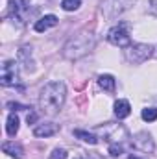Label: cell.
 <instances>
[{"instance_id": "obj_13", "label": "cell", "mask_w": 157, "mask_h": 159, "mask_svg": "<svg viewBox=\"0 0 157 159\" xmlns=\"http://www.w3.org/2000/svg\"><path fill=\"white\" fill-rule=\"evenodd\" d=\"M129 113H131V106H129L128 100H117L115 102V115H117V119H126V117H129Z\"/></svg>"}, {"instance_id": "obj_5", "label": "cell", "mask_w": 157, "mask_h": 159, "mask_svg": "<svg viewBox=\"0 0 157 159\" xmlns=\"http://www.w3.org/2000/svg\"><path fill=\"white\" fill-rule=\"evenodd\" d=\"M105 141H109V143H122L124 139H128V133H126V129L120 126V124H105V126H100L98 129H96Z\"/></svg>"}, {"instance_id": "obj_21", "label": "cell", "mask_w": 157, "mask_h": 159, "mask_svg": "<svg viewBox=\"0 0 157 159\" xmlns=\"http://www.w3.org/2000/svg\"><path fill=\"white\" fill-rule=\"evenodd\" d=\"M150 11H152L154 15H157V0H152V2H150Z\"/></svg>"}, {"instance_id": "obj_22", "label": "cell", "mask_w": 157, "mask_h": 159, "mask_svg": "<svg viewBox=\"0 0 157 159\" xmlns=\"http://www.w3.org/2000/svg\"><path fill=\"white\" fill-rule=\"evenodd\" d=\"M28 122H35V115H34V113L28 115Z\"/></svg>"}, {"instance_id": "obj_12", "label": "cell", "mask_w": 157, "mask_h": 159, "mask_svg": "<svg viewBox=\"0 0 157 159\" xmlns=\"http://www.w3.org/2000/svg\"><path fill=\"white\" fill-rule=\"evenodd\" d=\"M2 150H4V154H7V156H11V157H17V159L22 157V146L17 144L15 141H6V143L2 144Z\"/></svg>"}, {"instance_id": "obj_10", "label": "cell", "mask_w": 157, "mask_h": 159, "mask_svg": "<svg viewBox=\"0 0 157 159\" xmlns=\"http://www.w3.org/2000/svg\"><path fill=\"white\" fill-rule=\"evenodd\" d=\"M57 133V126L52 122H44V124H37L34 128V135L35 137H52Z\"/></svg>"}, {"instance_id": "obj_17", "label": "cell", "mask_w": 157, "mask_h": 159, "mask_svg": "<svg viewBox=\"0 0 157 159\" xmlns=\"http://www.w3.org/2000/svg\"><path fill=\"white\" fill-rule=\"evenodd\" d=\"M142 119L146 120V122H152V120L157 119V107H146V109H142Z\"/></svg>"}, {"instance_id": "obj_15", "label": "cell", "mask_w": 157, "mask_h": 159, "mask_svg": "<svg viewBox=\"0 0 157 159\" xmlns=\"http://www.w3.org/2000/svg\"><path fill=\"white\" fill-rule=\"evenodd\" d=\"M98 85L104 89V91H107V93H113L115 91V78L111 76V74H102L100 78H98Z\"/></svg>"}, {"instance_id": "obj_8", "label": "cell", "mask_w": 157, "mask_h": 159, "mask_svg": "<svg viewBox=\"0 0 157 159\" xmlns=\"http://www.w3.org/2000/svg\"><path fill=\"white\" fill-rule=\"evenodd\" d=\"M131 144L137 148V150H141V152H154V148H155V144H154V139H152V135L150 133H146V131H141V133H137L133 139H131Z\"/></svg>"}, {"instance_id": "obj_18", "label": "cell", "mask_w": 157, "mask_h": 159, "mask_svg": "<svg viewBox=\"0 0 157 159\" xmlns=\"http://www.w3.org/2000/svg\"><path fill=\"white\" fill-rule=\"evenodd\" d=\"M79 4H81V0H63L61 2V7L65 11H74V9L79 7Z\"/></svg>"}, {"instance_id": "obj_16", "label": "cell", "mask_w": 157, "mask_h": 159, "mask_svg": "<svg viewBox=\"0 0 157 159\" xmlns=\"http://www.w3.org/2000/svg\"><path fill=\"white\" fill-rule=\"evenodd\" d=\"M74 135H76L78 139H81L83 143H89V144H96V143H98V137H96L94 133H89V131H83V129H76Z\"/></svg>"}, {"instance_id": "obj_23", "label": "cell", "mask_w": 157, "mask_h": 159, "mask_svg": "<svg viewBox=\"0 0 157 159\" xmlns=\"http://www.w3.org/2000/svg\"><path fill=\"white\" fill-rule=\"evenodd\" d=\"M128 159H141V157H139V156H129Z\"/></svg>"}, {"instance_id": "obj_3", "label": "cell", "mask_w": 157, "mask_h": 159, "mask_svg": "<svg viewBox=\"0 0 157 159\" xmlns=\"http://www.w3.org/2000/svg\"><path fill=\"white\" fill-rule=\"evenodd\" d=\"M126 59L133 65H139V63H144L150 56H152V46L150 44H142V43H137V44H129L126 48Z\"/></svg>"}, {"instance_id": "obj_11", "label": "cell", "mask_w": 157, "mask_h": 159, "mask_svg": "<svg viewBox=\"0 0 157 159\" xmlns=\"http://www.w3.org/2000/svg\"><path fill=\"white\" fill-rule=\"evenodd\" d=\"M56 24H57V17L56 15H44V17H41L39 20L35 22L34 28H35V32L41 34V32H46L48 28H54Z\"/></svg>"}, {"instance_id": "obj_9", "label": "cell", "mask_w": 157, "mask_h": 159, "mask_svg": "<svg viewBox=\"0 0 157 159\" xmlns=\"http://www.w3.org/2000/svg\"><path fill=\"white\" fill-rule=\"evenodd\" d=\"M30 0H11L9 2V13H11V17L17 19V20H24L26 19V13L30 11V7L24 6Z\"/></svg>"}, {"instance_id": "obj_6", "label": "cell", "mask_w": 157, "mask_h": 159, "mask_svg": "<svg viewBox=\"0 0 157 159\" xmlns=\"http://www.w3.org/2000/svg\"><path fill=\"white\" fill-rule=\"evenodd\" d=\"M107 41L115 46H122V48H128L131 44V39H129V34L124 26H115L109 30L107 34Z\"/></svg>"}, {"instance_id": "obj_7", "label": "cell", "mask_w": 157, "mask_h": 159, "mask_svg": "<svg viewBox=\"0 0 157 159\" xmlns=\"http://www.w3.org/2000/svg\"><path fill=\"white\" fill-rule=\"evenodd\" d=\"M19 80V70H17V63L15 61H6L2 65V76H0V81L2 85L9 87V85H15Z\"/></svg>"}, {"instance_id": "obj_20", "label": "cell", "mask_w": 157, "mask_h": 159, "mask_svg": "<svg viewBox=\"0 0 157 159\" xmlns=\"http://www.w3.org/2000/svg\"><path fill=\"white\" fill-rule=\"evenodd\" d=\"M109 152H111L113 157H118V156L122 154V144H111V146H109Z\"/></svg>"}, {"instance_id": "obj_19", "label": "cell", "mask_w": 157, "mask_h": 159, "mask_svg": "<svg viewBox=\"0 0 157 159\" xmlns=\"http://www.w3.org/2000/svg\"><path fill=\"white\" fill-rule=\"evenodd\" d=\"M50 159H67V152L63 148H56V150H52Z\"/></svg>"}, {"instance_id": "obj_2", "label": "cell", "mask_w": 157, "mask_h": 159, "mask_svg": "<svg viewBox=\"0 0 157 159\" xmlns=\"http://www.w3.org/2000/svg\"><path fill=\"white\" fill-rule=\"evenodd\" d=\"M94 48V37L91 32L83 30V32H78L76 35H72L70 39L65 43L63 46V56L70 61H76V59H81L83 56H87L91 50Z\"/></svg>"}, {"instance_id": "obj_1", "label": "cell", "mask_w": 157, "mask_h": 159, "mask_svg": "<svg viewBox=\"0 0 157 159\" xmlns=\"http://www.w3.org/2000/svg\"><path fill=\"white\" fill-rule=\"evenodd\" d=\"M67 100V87L63 81H48L39 93V107L48 117H54L61 111Z\"/></svg>"}, {"instance_id": "obj_4", "label": "cell", "mask_w": 157, "mask_h": 159, "mask_svg": "<svg viewBox=\"0 0 157 159\" xmlns=\"http://www.w3.org/2000/svg\"><path fill=\"white\" fill-rule=\"evenodd\" d=\"M137 0H104L102 2V13L107 19H115L118 15H122L124 11H128Z\"/></svg>"}, {"instance_id": "obj_14", "label": "cell", "mask_w": 157, "mask_h": 159, "mask_svg": "<svg viewBox=\"0 0 157 159\" xmlns=\"http://www.w3.org/2000/svg\"><path fill=\"white\" fill-rule=\"evenodd\" d=\"M6 131H7L9 137H15L17 135V131H19V117L15 113H11L7 117V120H6Z\"/></svg>"}]
</instances>
